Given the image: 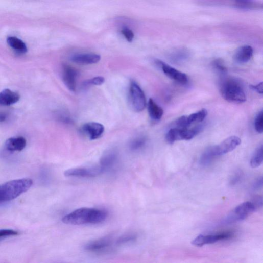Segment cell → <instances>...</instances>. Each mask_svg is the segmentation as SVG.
<instances>
[{"instance_id":"9c48e42d","label":"cell","mask_w":263,"mask_h":263,"mask_svg":"<svg viewBox=\"0 0 263 263\" xmlns=\"http://www.w3.org/2000/svg\"><path fill=\"white\" fill-rule=\"evenodd\" d=\"M232 236L231 232H224L216 235H204L200 234L197 236L192 242V244L202 247L206 244H213L218 241L229 239Z\"/></svg>"},{"instance_id":"d590c367","label":"cell","mask_w":263,"mask_h":263,"mask_svg":"<svg viewBox=\"0 0 263 263\" xmlns=\"http://www.w3.org/2000/svg\"><path fill=\"white\" fill-rule=\"evenodd\" d=\"M255 206H260L262 207V199L261 197H257L256 198H255L254 200V202H252Z\"/></svg>"},{"instance_id":"d4e9b609","label":"cell","mask_w":263,"mask_h":263,"mask_svg":"<svg viewBox=\"0 0 263 263\" xmlns=\"http://www.w3.org/2000/svg\"><path fill=\"white\" fill-rule=\"evenodd\" d=\"M254 128L256 131L259 134L263 132V112L260 111L256 116L254 121Z\"/></svg>"},{"instance_id":"8fae6325","label":"cell","mask_w":263,"mask_h":263,"mask_svg":"<svg viewBox=\"0 0 263 263\" xmlns=\"http://www.w3.org/2000/svg\"><path fill=\"white\" fill-rule=\"evenodd\" d=\"M81 132L91 140L100 138L105 131L104 126L100 123L90 122L84 124L81 128Z\"/></svg>"},{"instance_id":"44dd1931","label":"cell","mask_w":263,"mask_h":263,"mask_svg":"<svg viewBox=\"0 0 263 263\" xmlns=\"http://www.w3.org/2000/svg\"><path fill=\"white\" fill-rule=\"evenodd\" d=\"M217 156L214 146L210 147L201 155L200 163L203 166L208 165Z\"/></svg>"},{"instance_id":"4316f807","label":"cell","mask_w":263,"mask_h":263,"mask_svg":"<svg viewBox=\"0 0 263 263\" xmlns=\"http://www.w3.org/2000/svg\"><path fill=\"white\" fill-rule=\"evenodd\" d=\"M212 65L213 67L221 74H225L227 71V67L225 66V63L222 59H216L213 61Z\"/></svg>"},{"instance_id":"484cf974","label":"cell","mask_w":263,"mask_h":263,"mask_svg":"<svg viewBox=\"0 0 263 263\" xmlns=\"http://www.w3.org/2000/svg\"><path fill=\"white\" fill-rule=\"evenodd\" d=\"M137 239V236L135 234H126L121 236L117 241L118 245H123L134 242Z\"/></svg>"},{"instance_id":"8d00e7d4","label":"cell","mask_w":263,"mask_h":263,"mask_svg":"<svg viewBox=\"0 0 263 263\" xmlns=\"http://www.w3.org/2000/svg\"><path fill=\"white\" fill-rule=\"evenodd\" d=\"M8 118V115L5 113H0V122H4Z\"/></svg>"},{"instance_id":"5b68a950","label":"cell","mask_w":263,"mask_h":263,"mask_svg":"<svg viewBox=\"0 0 263 263\" xmlns=\"http://www.w3.org/2000/svg\"><path fill=\"white\" fill-rule=\"evenodd\" d=\"M129 102L132 108L136 112L142 111L146 106V99L144 92L139 85L132 81L129 89Z\"/></svg>"},{"instance_id":"74e56055","label":"cell","mask_w":263,"mask_h":263,"mask_svg":"<svg viewBox=\"0 0 263 263\" xmlns=\"http://www.w3.org/2000/svg\"><path fill=\"white\" fill-rule=\"evenodd\" d=\"M237 2L247 3L250 2V0H236Z\"/></svg>"},{"instance_id":"ffe728a7","label":"cell","mask_w":263,"mask_h":263,"mask_svg":"<svg viewBox=\"0 0 263 263\" xmlns=\"http://www.w3.org/2000/svg\"><path fill=\"white\" fill-rule=\"evenodd\" d=\"M148 109L149 115L152 119L154 121L161 119L163 114V110L152 99L149 101Z\"/></svg>"},{"instance_id":"30bf717a","label":"cell","mask_w":263,"mask_h":263,"mask_svg":"<svg viewBox=\"0 0 263 263\" xmlns=\"http://www.w3.org/2000/svg\"><path fill=\"white\" fill-rule=\"evenodd\" d=\"M241 144V139L236 136H230L218 145L214 146L217 156L225 155L233 151Z\"/></svg>"},{"instance_id":"cb8c5ba5","label":"cell","mask_w":263,"mask_h":263,"mask_svg":"<svg viewBox=\"0 0 263 263\" xmlns=\"http://www.w3.org/2000/svg\"><path fill=\"white\" fill-rule=\"evenodd\" d=\"M147 139L145 137L140 136L134 138L130 144V149L132 151H137L142 149L146 145Z\"/></svg>"},{"instance_id":"52a82bcc","label":"cell","mask_w":263,"mask_h":263,"mask_svg":"<svg viewBox=\"0 0 263 263\" xmlns=\"http://www.w3.org/2000/svg\"><path fill=\"white\" fill-rule=\"evenodd\" d=\"M256 209V207L252 202H245L237 206L227 217L225 222L231 223L243 221Z\"/></svg>"},{"instance_id":"ba28073f","label":"cell","mask_w":263,"mask_h":263,"mask_svg":"<svg viewBox=\"0 0 263 263\" xmlns=\"http://www.w3.org/2000/svg\"><path fill=\"white\" fill-rule=\"evenodd\" d=\"M156 63L161 67L164 74L171 79L182 84H185L188 82V79L186 74L172 67L161 61L156 60Z\"/></svg>"},{"instance_id":"836d02e7","label":"cell","mask_w":263,"mask_h":263,"mask_svg":"<svg viewBox=\"0 0 263 263\" xmlns=\"http://www.w3.org/2000/svg\"><path fill=\"white\" fill-rule=\"evenodd\" d=\"M250 88L256 92L258 94H262L263 93V83L260 82L256 85H251L250 86Z\"/></svg>"},{"instance_id":"d6a6232c","label":"cell","mask_w":263,"mask_h":263,"mask_svg":"<svg viewBox=\"0 0 263 263\" xmlns=\"http://www.w3.org/2000/svg\"><path fill=\"white\" fill-rule=\"evenodd\" d=\"M242 174L240 171H237L235 173V174L233 175L230 184L232 185H235L237 184L242 179Z\"/></svg>"},{"instance_id":"83f0119b","label":"cell","mask_w":263,"mask_h":263,"mask_svg":"<svg viewBox=\"0 0 263 263\" xmlns=\"http://www.w3.org/2000/svg\"><path fill=\"white\" fill-rule=\"evenodd\" d=\"M105 78L102 76L95 77L91 79L87 80L84 83V85H101L104 83Z\"/></svg>"},{"instance_id":"5bb4252c","label":"cell","mask_w":263,"mask_h":263,"mask_svg":"<svg viewBox=\"0 0 263 263\" xmlns=\"http://www.w3.org/2000/svg\"><path fill=\"white\" fill-rule=\"evenodd\" d=\"M101 59L100 55L93 53L78 54L73 56L71 60L77 64L89 65L98 63Z\"/></svg>"},{"instance_id":"603a6c76","label":"cell","mask_w":263,"mask_h":263,"mask_svg":"<svg viewBox=\"0 0 263 263\" xmlns=\"http://www.w3.org/2000/svg\"><path fill=\"white\" fill-rule=\"evenodd\" d=\"M263 161V147L260 145L255 151L250 160V165L255 168L260 166Z\"/></svg>"},{"instance_id":"7a4b0ae2","label":"cell","mask_w":263,"mask_h":263,"mask_svg":"<svg viewBox=\"0 0 263 263\" xmlns=\"http://www.w3.org/2000/svg\"><path fill=\"white\" fill-rule=\"evenodd\" d=\"M30 179L11 181L0 185V203L11 201L26 193L32 186Z\"/></svg>"},{"instance_id":"7c38bea8","label":"cell","mask_w":263,"mask_h":263,"mask_svg":"<svg viewBox=\"0 0 263 263\" xmlns=\"http://www.w3.org/2000/svg\"><path fill=\"white\" fill-rule=\"evenodd\" d=\"M78 73L73 67L64 64L62 67L63 81L71 92H75L76 89V80Z\"/></svg>"},{"instance_id":"e0dca14e","label":"cell","mask_w":263,"mask_h":263,"mask_svg":"<svg viewBox=\"0 0 263 263\" xmlns=\"http://www.w3.org/2000/svg\"><path fill=\"white\" fill-rule=\"evenodd\" d=\"M20 95L16 92L7 89L0 92V106H8L17 103Z\"/></svg>"},{"instance_id":"3957f363","label":"cell","mask_w":263,"mask_h":263,"mask_svg":"<svg viewBox=\"0 0 263 263\" xmlns=\"http://www.w3.org/2000/svg\"><path fill=\"white\" fill-rule=\"evenodd\" d=\"M220 93L226 101L233 103H243L246 101V96L242 84L232 78L223 80L220 86Z\"/></svg>"},{"instance_id":"d6986e66","label":"cell","mask_w":263,"mask_h":263,"mask_svg":"<svg viewBox=\"0 0 263 263\" xmlns=\"http://www.w3.org/2000/svg\"><path fill=\"white\" fill-rule=\"evenodd\" d=\"M7 41L9 45L17 53L23 54L28 52L26 44L19 38L10 36L8 37Z\"/></svg>"},{"instance_id":"277c9868","label":"cell","mask_w":263,"mask_h":263,"mask_svg":"<svg viewBox=\"0 0 263 263\" xmlns=\"http://www.w3.org/2000/svg\"><path fill=\"white\" fill-rule=\"evenodd\" d=\"M202 129L201 126H198L190 130L178 128L171 129L166 134L165 139L166 142L170 144H172L176 141L189 140L196 136Z\"/></svg>"},{"instance_id":"7402d4cb","label":"cell","mask_w":263,"mask_h":263,"mask_svg":"<svg viewBox=\"0 0 263 263\" xmlns=\"http://www.w3.org/2000/svg\"><path fill=\"white\" fill-rule=\"evenodd\" d=\"M208 115L206 109H202L198 112L186 116L187 122L190 127L192 125L203 122Z\"/></svg>"},{"instance_id":"6da1fadb","label":"cell","mask_w":263,"mask_h":263,"mask_svg":"<svg viewBox=\"0 0 263 263\" xmlns=\"http://www.w3.org/2000/svg\"><path fill=\"white\" fill-rule=\"evenodd\" d=\"M108 212L102 209L81 208L71 212L62 218L63 223L70 225L98 224L104 222Z\"/></svg>"},{"instance_id":"1f68e13d","label":"cell","mask_w":263,"mask_h":263,"mask_svg":"<svg viewBox=\"0 0 263 263\" xmlns=\"http://www.w3.org/2000/svg\"><path fill=\"white\" fill-rule=\"evenodd\" d=\"M19 232L12 229H0V238L7 236H16Z\"/></svg>"},{"instance_id":"8992f818","label":"cell","mask_w":263,"mask_h":263,"mask_svg":"<svg viewBox=\"0 0 263 263\" xmlns=\"http://www.w3.org/2000/svg\"><path fill=\"white\" fill-rule=\"evenodd\" d=\"M100 165L93 166L78 167L66 170L64 174L66 177L95 178L105 172Z\"/></svg>"},{"instance_id":"9a60e30c","label":"cell","mask_w":263,"mask_h":263,"mask_svg":"<svg viewBox=\"0 0 263 263\" xmlns=\"http://www.w3.org/2000/svg\"><path fill=\"white\" fill-rule=\"evenodd\" d=\"M111 244L112 240L110 238L104 237L87 243L84 248L87 251L98 252L109 247Z\"/></svg>"},{"instance_id":"ac0fdd59","label":"cell","mask_w":263,"mask_h":263,"mask_svg":"<svg viewBox=\"0 0 263 263\" xmlns=\"http://www.w3.org/2000/svg\"><path fill=\"white\" fill-rule=\"evenodd\" d=\"M27 141L23 137H12L6 142V148L10 152L21 151L26 147Z\"/></svg>"},{"instance_id":"2e32d148","label":"cell","mask_w":263,"mask_h":263,"mask_svg":"<svg viewBox=\"0 0 263 263\" xmlns=\"http://www.w3.org/2000/svg\"><path fill=\"white\" fill-rule=\"evenodd\" d=\"M253 54V49L249 45H244L239 47L235 52L233 59L235 62L244 64L248 62Z\"/></svg>"},{"instance_id":"4fadbf2b","label":"cell","mask_w":263,"mask_h":263,"mask_svg":"<svg viewBox=\"0 0 263 263\" xmlns=\"http://www.w3.org/2000/svg\"><path fill=\"white\" fill-rule=\"evenodd\" d=\"M118 157V153L116 149H109L106 151L101 156L100 165L106 171L115 165L117 161Z\"/></svg>"},{"instance_id":"f546056e","label":"cell","mask_w":263,"mask_h":263,"mask_svg":"<svg viewBox=\"0 0 263 263\" xmlns=\"http://www.w3.org/2000/svg\"><path fill=\"white\" fill-rule=\"evenodd\" d=\"M58 118L61 122L66 124H72L74 122L71 117L66 112L60 113L58 116Z\"/></svg>"},{"instance_id":"4dcf8cb0","label":"cell","mask_w":263,"mask_h":263,"mask_svg":"<svg viewBox=\"0 0 263 263\" xmlns=\"http://www.w3.org/2000/svg\"><path fill=\"white\" fill-rule=\"evenodd\" d=\"M188 56V53L185 50H180L175 52L172 57L174 60L181 61L186 59Z\"/></svg>"},{"instance_id":"e575fe53","label":"cell","mask_w":263,"mask_h":263,"mask_svg":"<svg viewBox=\"0 0 263 263\" xmlns=\"http://www.w3.org/2000/svg\"><path fill=\"white\" fill-rule=\"evenodd\" d=\"M262 177L258 178L254 183L253 185V189L255 191H258L261 189L262 187Z\"/></svg>"},{"instance_id":"f1b7e54d","label":"cell","mask_w":263,"mask_h":263,"mask_svg":"<svg viewBox=\"0 0 263 263\" xmlns=\"http://www.w3.org/2000/svg\"><path fill=\"white\" fill-rule=\"evenodd\" d=\"M121 32L129 42H132L134 38V34L131 29L127 27H124Z\"/></svg>"}]
</instances>
